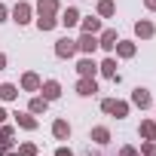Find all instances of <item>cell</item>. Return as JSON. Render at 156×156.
Listing matches in <instances>:
<instances>
[{
  "instance_id": "cell-2",
  "label": "cell",
  "mask_w": 156,
  "mask_h": 156,
  "mask_svg": "<svg viewBox=\"0 0 156 156\" xmlns=\"http://www.w3.org/2000/svg\"><path fill=\"white\" fill-rule=\"evenodd\" d=\"M101 110L110 113V116H116V119H126L129 110H132V104H129V101H119V98H104V101H101Z\"/></svg>"
},
{
  "instance_id": "cell-29",
  "label": "cell",
  "mask_w": 156,
  "mask_h": 156,
  "mask_svg": "<svg viewBox=\"0 0 156 156\" xmlns=\"http://www.w3.org/2000/svg\"><path fill=\"white\" fill-rule=\"evenodd\" d=\"M52 156H73V150H70V147H64V144H61V147H58V150H55V153H52Z\"/></svg>"
},
{
  "instance_id": "cell-3",
  "label": "cell",
  "mask_w": 156,
  "mask_h": 156,
  "mask_svg": "<svg viewBox=\"0 0 156 156\" xmlns=\"http://www.w3.org/2000/svg\"><path fill=\"white\" fill-rule=\"evenodd\" d=\"M116 40H119L116 28H101V34H98V49L113 52V49H116Z\"/></svg>"
},
{
  "instance_id": "cell-26",
  "label": "cell",
  "mask_w": 156,
  "mask_h": 156,
  "mask_svg": "<svg viewBox=\"0 0 156 156\" xmlns=\"http://www.w3.org/2000/svg\"><path fill=\"white\" fill-rule=\"evenodd\" d=\"M141 156H156V141H141Z\"/></svg>"
},
{
  "instance_id": "cell-9",
  "label": "cell",
  "mask_w": 156,
  "mask_h": 156,
  "mask_svg": "<svg viewBox=\"0 0 156 156\" xmlns=\"http://www.w3.org/2000/svg\"><path fill=\"white\" fill-rule=\"evenodd\" d=\"M40 83H43V80H40V73H37V70H25V73H22L19 89H22V92H40Z\"/></svg>"
},
{
  "instance_id": "cell-13",
  "label": "cell",
  "mask_w": 156,
  "mask_h": 156,
  "mask_svg": "<svg viewBox=\"0 0 156 156\" xmlns=\"http://www.w3.org/2000/svg\"><path fill=\"white\" fill-rule=\"evenodd\" d=\"M98 73H101V76H107V80H113V83H119V73H116V58H113V55H107V58L98 64Z\"/></svg>"
},
{
  "instance_id": "cell-24",
  "label": "cell",
  "mask_w": 156,
  "mask_h": 156,
  "mask_svg": "<svg viewBox=\"0 0 156 156\" xmlns=\"http://www.w3.org/2000/svg\"><path fill=\"white\" fill-rule=\"evenodd\" d=\"M138 135H141L144 141H153V135H156V122H153V119H144V122L138 126Z\"/></svg>"
},
{
  "instance_id": "cell-30",
  "label": "cell",
  "mask_w": 156,
  "mask_h": 156,
  "mask_svg": "<svg viewBox=\"0 0 156 156\" xmlns=\"http://www.w3.org/2000/svg\"><path fill=\"white\" fill-rule=\"evenodd\" d=\"M119 156H141V153H138L135 147H122V150H119Z\"/></svg>"
},
{
  "instance_id": "cell-6",
  "label": "cell",
  "mask_w": 156,
  "mask_h": 156,
  "mask_svg": "<svg viewBox=\"0 0 156 156\" xmlns=\"http://www.w3.org/2000/svg\"><path fill=\"white\" fill-rule=\"evenodd\" d=\"M76 52V40H70V37H61V40H55V55L58 58H73Z\"/></svg>"
},
{
  "instance_id": "cell-10",
  "label": "cell",
  "mask_w": 156,
  "mask_h": 156,
  "mask_svg": "<svg viewBox=\"0 0 156 156\" xmlns=\"http://www.w3.org/2000/svg\"><path fill=\"white\" fill-rule=\"evenodd\" d=\"M95 92H98L95 76H80V80H76V95H80V98H92Z\"/></svg>"
},
{
  "instance_id": "cell-35",
  "label": "cell",
  "mask_w": 156,
  "mask_h": 156,
  "mask_svg": "<svg viewBox=\"0 0 156 156\" xmlns=\"http://www.w3.org/2000/svg\"><path fill=\"white\" fill-rule=\"evenodd\" d=\"M6 156H19V153H16V150H9V153H6Z\"/></svg>"
},
{
  "instance_id": "cell-37",
  "label": "cell",
  "mask_w": 156,
  "mask_h": 156,
  "mask_svg": "<svg viewBox=\"0 0 156 156\" xmlns=\"http://www.w3.org/2000/svg\"><path fill=\"white\" fill-rule=\"evenodd\" d=\"M153 141H156V135H153Z\"/></svg>"
},
{
  "instance_id": "cell-22",
  "label": "cell",
  "mask_w": 156,
  "mask_h": 156,
  "mask_svg": "<svg viewBox=\"0 0 156 156\" xmlns=\"http://www.w3.org/2000/svg\"><path fill=\"white\" fill-rule=\"evenodd\" d=\"M89 141H95V144H107V141H110V129H107V126H95V129L89 132Z\"/></svg>"
},
{
  "instance_id": "cell-19",
  "label": "cell",
  "mask_w": 156,
  "mask_h": 156,
  "mask_svg": "<svg viewBox=\"0 0 156 156\" xmlns=\"http://www.w3.org/2000/svg\"><path fill=\"white\" fill-rule=\"evenodd\" d=\"M28 110H31L34 116H40V113H46V110H49V101H46L43 95H34V98L28 101Z\"/></svg>"
},
{
  "instance_id": "cell-7",
  "label": "cell",
  "mask_w": 156,
  "mask_h": 156,
  "mask_svg": "<svg viewBox=\"0 0 156 156\" xmlns=\"http://www.w3.org/2000/svg\"><path fill=\"white\" fill-rule=\"evenodd\" d=\"M40 95H43L49 104L58 101V98H61V83H58V80H43V83H40Z\"/></svg>"
},
{
  "instance_id": "cell-20",
  "label": "cell",
  "mask_w": 156,
  "mask_h": 156,
  "mask_svg": "<svg viewBox=\"0 0 156 156\" xmlns=\"http://www.w3.org/2000/svg\"><path fill=\"white\" fill-rule=\"evenodd\" d=\"M16 98H19V86H16V83H0V101L9 104V101H16Z\"/></svg>"
},
{
  "instance_id": "cell-17",
  "label": "cell",
  "mask_w": 156,
  "mask_h": 156,
  "mask_svg": "<svg viewBox=\"0 0 156 156\" xmlns=\"http://www.w3.org/2000/svg\"><path fill=\"white\" fill-rule=\"evenodd\" d=\"M70 132H73V129H70V122H67V119H61V116H58V119L52 122V138H55V141H67V138H70Z\"/></svg>"
},
{
  "instance_id": "cell-16",
  "label": "cell",
  "mask_w": 156,
  "mask_h": 156,
  "mask_svg": "<svg viewBox=\"0 0 156 156\" xmlns=\"http://www.w3.org/2000/svg\"><path fill=\"white\" fill-rule=\"evenodd\" d=\"M76 28H80L83 34H101V19L98 16H83Z\"/></svg>"
},
{
  "instance_id": "cell-38",
  "label": "cell",
  "mask_w": 156,
  "mask_h": 156,
  "mask_svg": "<svg viewBox=\"0 0 156 156\" xmlns=\"http://www.w3.org/2000/svg\"><path fill=\"white\" fill-rule=\"evenodd\" d=\"M37 156H40V153H37Z\"/></svg>"
},
{
  "instance_id": "cell-31",
  "label": "cell",
  "mask_w": 156,
  "mask_h": 156,
  "mask_svg": "<svg viewBox=\"0 0 156 156\" xmlns=\"http://www.w3.org/2000/svg\"><path fill=\"white\" fill-rule=\"evenodd\" d=\"M0 22H9V9H6V3H0Z\"/></svg>"
},
{
  "instance_id": "cell-1",
  "label": "cell",
  "mask_w": 156,
  "mask_h": 156,
  "mask_svg": "<svg viewBox=\"0 0 156 156\" xmlns=\"http://www.w3.org/2000/svg\"><path fill=\"white\" fill-rule=\"evenodd\" d=\"M9 22H16L19 28H25V25H31L34 22V6L28 3V0H19V3L9 9Z\"/></svg>"
},
{
  "instance_id": "cell-12",
  "label": "cell",
  "mask_w": 156,
  "mask_h": 156,
  "mask_svg": "<svg viewBox=\"0 0 156 156\" xmlns=\"http://www.w3.org/2000/svg\"><path fill=\"white\" fill-rule=\"evenodd\" d=\"M76 73H80V76H95L98 73V61L92 55H83L80 61H76Z\"/></svg>"
},
{
  "instance_id": "cell-23",
  "label": "cell",
  "mask_w": 156,
  "mask_h": 156,
  "mask_svg": "<svg viewBox=\"0 0 156 156\" xmlns=\"http://www.w3.org/2000/svg\"><path fill=\"white\" fill-rule=\"evenodd\" d=\"M113 16H116L113 0H98V19H113Z\"/></svg>"
},
{
  "instance_id": "cell-27",
  "label": "cell",
  "mask_w": 156,
  "mask_h": 156,
  "mask_svg": "<svg viewBox=\"0 0 156 156\" xmlns=\"http://www.w3.org/2000/svg\"><path fill=\"white\" fill-rule=\"evenodd\" d=\"M0 138H16V126L3 122V126H0Z\"/></svg>"
},
{
  "instance_id": "cell-36",
  "label": "cell",
  "mask_w": 156,
  "mask_h": 156,
  "mask_svg": "<svg viewBox=\"0 0 156 156\" xmlns=\"http://www.w3.org/2000/svg\"><path fill=\"white\" fill-rule=\"evenodd\" d=\"M153 110H156V101H153Z\"/></svg>"
},
{
  "instance_id": "cell-21",
  "label": "cell",
  "mask_w": 156,
  "mask_h": 156,
  "mask_svg": "<svg viewBox=\"0 0 156 156\" xmlns=\"http://www.w3.org/2000/svg\"><path fill=\"white\" fill-rule=\"evenodd\" d=\"M34 22H37V28H40L43 34H46V31H55V28H58V16H37Z\"/></svg>"
},
{
  "instance_id": "cell-18",
  "label": "cell",
  "mask_w": 156,
  "mask_h": 156,
  "mask_svg": "<svg viewBox=\"0 0 156 156\" xmlns=\"http://www.w3.org/2000/svg\"><path fill=\"white\" fill-rule=\"evenodd\" d=\"M37 16H58L61 6H58V0H37Z\"/></svg>"
},
{
  "instance_id": "cell-5",
  "label": "cell",
  "mask_w": 156,
  "mask_h": 156,
  "mask_svg": "<svg viewBox=\"0 0 156 156\" xmlns=\"http://www.w3.org/2000/svg\"><path fill=\"white\" fill-rule=\"evenodd\" d=\"M76 49L83 55H95L98 52V34H80L76 37Z\"/></svg>"
},
{
  "instance_id": "cell-34",
  "label": "cell",
  "mask_w": 156,
  "mask_h": 156,
  "mask_svg": "<svg viewBox=\"0 0 156 156\" xmlns=\"http://www.w3.org/2000/svg\"><path fill=\"white\" fill-rule=\"evenodd\" d=\"M6 61H9V58H6L3 52H0V70H6Z\"/></svg>"
},
{
  "instance_id": "cell-25",
  "label": "cell",
  "mask_w": 156,
  "mask_h": 156,
  "mask_svg": "<svg viewBox=\"0 0 156 156\" xmlns=\"http://www.w3.org/2000/svg\"><path fill=\"white\" fill-rule=\"evenodd\" d=\"M16 153H19V156H37V144H34V141H25V144H19Z\"/></svg>"
},
{
  "instance_id": "cell-14",
  "label": "cell",
  "mask_w": 156,
  "mask_h": 156,
  "mask_svg": "<svg viewBox=\"0 0 156 156\" xmlns=\"http://www.w3.org/2000/svg\"><path fill=\"white\" fill-rule=\"evenodd\" d=\"M113 52H116V58H135V52H138V43H135V40H122V37H119Z\"/></svg>"
},
{
  "instance_id": "cell-4",
  "label": "cell",
  "mask_w": 156,
  "mask_h": 156,
  "mask_svg": "<svg viewBox=\"0 0 156 156\" xmlns=\"http://www.w3.org/2000/svg\"><path fill=\"white\" fill-rule=\"evenodd\" d=\"M12 119H16V129H25V132H34L37 129V116L31 113V110H16V113H9Z\"/></svg>"
},
{
  "instance_id": "cell-11",
  "label": "cell",
  "mask_w": 156,
  "mask_h": 156,
  "mask_svg": "<svg viewBox=\"0 0 156 156\" xmlns=\"http://www.w3.org/2000/svg\"><path fill=\"white\" fill-rule=\"evenodd\" d=\"M135 37H138V40H153V37H156V25H153L150 19L135 22Z\"/></svg>"
},
{
  "instance_id": "cell-28",
  "label": "cell",
  "mask_w": 156,
  "mask_h": 156,
  "mask_svg": "<svg viewBox=\"0 0 156 156\" xmlns=\"http://www.w3.org/2000/svg\"><path fill=\"white\" fill-rule=\"evenodd\" d=\"M12 150V138H0V156H6Z\"/></svg>"
},
{
  "instance_id": "cell-8",
  "label": "cell",
  "mask_w": 156,
  "mask_h": 156,
  "mask_svg": "<svg viewBox=\"0 0 156 156\" xmlns=\"http://www.w3.org/2000/svg\"><path fill=\"white\" fill-rule=\"evenodd\" d=\"M132 104H135V107H141V110L153 107V95H150V89H147V86H138V89H132Z\"/></svg>"
},
{
  "instance_id": "cell-15",
  "label": "cell",
  "mask_w": 156,
  "mask_h": 156,
  "mask_svg": "<svg viewBox=\"0 0 156 156\" xmlns=\"http://www.w3.org/2000/svg\"><path fill=\"white\" fill-rule=\"evenodd\" d=\"M80 9H76V6H67V9H61V19H58V25H64V28H76V25H80Z\"/></svg>"
},
{
  "instance_id": "cell-32",
  "label": "cell",
  "mask_w": 156,
  "mask_h": 156,
  "mask_svg": "<svg viewBox=\"0 0 156 156\" xmlns=\"http://www.w3.org/2000/svg\"><path fill=\"white\" fill-rule=\"evenodd\" d=\"M144 9L147 12H156V0H144Z\"/></svg>"
},
{
  "instance_id": "cell-33",
  "label": "cell",
  "mask_w": 156,
  "mask_h": 156,
  "mask_svg": "<svg viewBox=\"0 0 156 156\" xmlns=\"http://www.w3.org/2000/svg\"><path fill=\"white\" fill-rule=\"evenodd\" d=\"M6 119H9V113H6V107H0V126H3Z\"/></svg>"
}]
</instances>
